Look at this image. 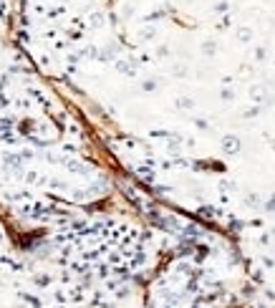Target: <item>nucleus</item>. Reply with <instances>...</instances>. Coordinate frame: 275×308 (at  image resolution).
I'll return each mask as SVG.
<instances>
[{"label": "nucleus", "instance_id": "nucleus-1", "mask_svg": "<svg viewBox=\"0 0 275 308\" xmlns=\"http://www.w3.org/2000/svg\"><path fill=\"white\" fill-rule=\"evenodd\" d=\"M222 149H225L227 154H237V151H240V139H237V136H225V139H222Z\"/></svg>", "mask_w": 275, "mask_h": 308}, {"label": "nucleus", "instance_id": "nucleus-8", "mask_svg": "<svg viewBox=\"0 0 275 308\" xmlns=\"http://www.w3.org/2000/svg\"><path fill=\"white\" fill-rule=\"evenodd\" d=\"M179 106H182V109H189V106H192V101H189V99H182V101H179Z\"/></svg>", "mask_w": 275, "mask_h": 308}, {"label": "nucleus", "instance_id": "nucleus-4", "mask_svg": "<svg viewBox=\"0 0 275 308\" xmlns=\"http://www.w3.org/2000/svg\"><path fill=\"white\" fill-rule=\"evenodd\" d=\"M265 210H267V212H275V195H272V197H267V202H265Z\"/></svg>", "mask_w": 275, "mask_h": 308}, {"label": "nucleus", "instance_id": "nucleus-2", "mask_svg": "<svg viewBox=\"0 0 275 308\" xmlns=\"http://www.w3.org/2000/svg\"><path fill=\"white\" fill-rule=\"evenodd\" d=\"M250 96H252L255 101H260V104H267V101H270V96H267V91H265V86H252V91H250Z\"/></svg>", "mask_w": 275, "mask_h": 308}, {"label": "nucleus", "instance_id": "nucleus-3", "mask_svg": "<svg viewBox=\"0 0 275 308\" xmlns=\"http://www.w3.org/2000/svg\"><path fill=\"white\" fill-rule=\"evenodd\" d=\"M237 38H240L242 43H250V38H252V31H250V28H242V31L237 33Z\"/></svg>", "mask_w": 275, "mask_h": 308}, {"label": "nucleus", "instance_id": "nucleus-7", "mask_svg": "<svg viewBox=\"0 0 275 308\" xmlns=\"http://www.w3.org/2000/svg\"><path fill=\"white\" fill-rule=\"evenodd\" d=\"M144 89H147V91H154V89H157V84H154V81H152V79H149V81H147V84H144Z\"/></svg>", "mask_w": 275, "mask_h": 308}, {"label": "nucleus", "instance_id": "nucleus-6", "mask_svg": "<svg viewBox=\"0 0 275 308\" xmlns=\"http://www.w3.org/2000/svg\"><path fill=\"white\" fill-rule=\"evenodd\" d=\"M247 205H250V207H257V205H260V197H257V195H250V197H247Z\"/></svg>", "mask_w": 275, "mask_h": 308}, {"label": "nucleus", "instance_id": "nucleus-5", "mask_svg": "<svg viewBox=\"0 0 275 308\" xmlns=\"http://www.w3.org/2000/svg\"><path fill=\"white\" fill-rule=\"evenodd\" d=\"M202 51L210 56V53H215V51H217V46H215V43H204V46H202Z\"/></svg>", "mask_w": 275, "mask_h": 308}]
</instances>
